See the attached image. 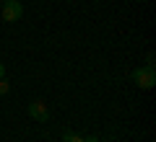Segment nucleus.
Returning <instances> with one entry per match:
<instances>
[{
	"label": "nucleus",
	"instance_id": "obj_1",
	"mask_svg": "<svg viewBox=\"0 0 156 142\" xmlns=\"http://www.w3.org/2000/svg\"><path fill=\"white\" fill-rule=\"evenodd\" d=\"M133 80H135V85L143 88V91L154 88V85H156V70H154V65H146V67L133 70Z\"/></svg>",
	"mask_w": 156,
	"mask_h": 142
},
{
	"label": "nucleus",
	"instance_id": "obj_2",
	"mask_svg": "<svg viewBox=\"0 0 156 142\" xmlns=\"http://www.w3.org/2000/svg\"><path fill=\"white\" fill-rule=\"evenodd\" d=\"M21 16H23V8H21L18 0H5V3H3V21L16 23Z\"/></svg>",
	"mask_w": 156,
	"mask_h": 142
},
{
	"label": "nucleus",
	"instance_id": "obj_3",
	"mask_svg": "<svg viewBox=\"0 0 156 142\" xmlns=\"http://www.w3.org/2000/svg\"><path fill=\"white\" fill-rule=\"evenodd\" d=\"M29 116L37 121H50V109H47L44 101H31L29 104Z\"/></svg>",
	"mask_w": 156,
	"mask_h": 142
},
{
	"label": "nucleus",
	"instance_id": "obj_4",
	"mask_svg": "<svg viewBox=\"0 0 156 142\" xmlns=\"http://www.w3.org/2000/svg\"><path fill=\"white\" fill-rule=\"evenodd\" d=\"M62 142H83V137L76 134L73 129H62Z\"/></svg>",
	"mask_w": 156,
	"mask_h": 142
},
{
	"label": "nucleus",
	"instance_id": "obj_5",
	"mask_svg": "<svg viewBox=\"0 0 156 142\" xmlns=\"http://www.w3.org/2000/svg\"><path fill=\"white\" fill-rule=\"evenodd\" d=\"M11 91V83H5V78H0V96H5Z\"/></svg>",
	"mask_w": 156,
	"mask_h": 142
},
{
	"label": "nucleus",
	"instance_id": "obj_6",
	"mask_svg": "<svg viewBox=\"0 0 156 142\" xmlns=\"http://www.w3.org/2000/svg\"><path fill=\"white\" fill-rule=\"evenodd\" d=\"M83 142H99V137H83Z\"/></svg>",
	"mask_w": 156,
	"mask_h": 142
},
{
	"label": "nucleus",
	"instance_id": "obj_7",
	"mask_svg": "<svg viewBox=\"0 0 156 142\" xmlns=\"http://www.w3.org/2000/svg\"><path fill=\"white\" fill-rule=\"evenodd\" d=\"M0 78H5V67H3V62H0Z\"/></svg>",
	"mask_w": 156,
	"mask_h": 142
}]
</instances>
